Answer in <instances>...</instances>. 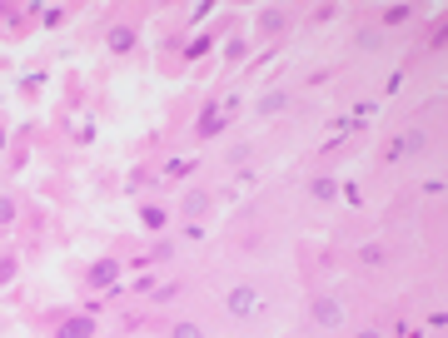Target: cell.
I'll return each mask as SVG.
<instances>
[{
    "label": "cell",
    "instance_id": "cell-16",
    "mask_svg": "<svg viewBox=\"0 0 448 338\" xmlns=\"http://www.w3.org/2000/svg\"><path fill=\"white\" fill-rule=\"evenodd\" d=\"M15 224V199H0V229Z\"/></svg>",
    "mask_w": 448,
    "mask_h": 338
},
{
    "label": "cell",
    "instance_id": "cell-5",
    "mask_svg": "<svg viewBox=\"0 0 448 338\" xmlns=\"http://www.w3.org/2000/svg\"><path fill=\"white\" fill-rule=\"evenodd\" d=\"M95 289H110L115 279H120V259H100V264H90V273H85Z\"/></svg>",
    "mask_w": 448,
    "mask_h": 338
},
{
    "label": "cell",
    "instance_id": "cell-8",
    "mask_svg": "<svg viewBox=\"0 0 448 338\" xmlns=\"http://www.w3.org/2000/svg\"><path fill=\"white\" fill-rule=\"evenodd\" d=\"M284 104H289V95H284V90H264V95H259V104H254V110H259V115H279Z\"/></svg>",
    "mask_w": 448,
    "mask_h": 338
},
{
    "label": "cell",
    "instance_id": "cell-4",
    "mask_svg": "<svg viewBox=\"0 0 448 338\" xmlns=\"http://www.w3.org/2000/svg\"><path fill=\"white\" fill-rule=\"evenodd\" d=\"M423 144H429V135L423 130H409V135H398L394 144H389V159H409V155H418Z\"/></svg>",
    "mask_w": 448,
    "mask_h": 338
},
{
    "label": "cell",
    "instance_id": "cell-9",
    "mask_svg": "<svg viewBox=\"0 0 448 338\" xmlns=\"http://www.w3.org/2000/svg\"><path fill=\"white\" fill-rule=\"evenodd\" d=\"M359 264H369V269L389 264V244H364V249H359Z\"/></svg>",
    "mask_w": 448,
    "mask_h": 338
},
{
    "label": "cell",
    "instance_id": "cell-6",
    "mask_svg": "<svg viewBox=\"0 0 448 338\" xmlns=\"http://www.w3.org/2000/svg\"><path fill=\"white\" fill-rule=\"evenodd\" d=\"M164 224H169V209L164 204H145L140 209V229H145V234H160Z\"/></svg>",
    "mask_w": 448,
    "mask_h": 338
},
{
    "label": "cell",
    "instance_id": "cell-18",
    "mask_svg": "<svg viewBox=\"0 0 448 338\" xmlns=\"http://www.w3.org/2000/svg\"><path fill=\"white\" fill-rule=\"evenodd\" d=\"M359 338H378V333H359Z\"/></svg>",
    "mask_w": 448,
    "mask_h": 338
},
{
    "label": "cell",
    "instance_id": "cell-11",
    "mask_svg": "<svg viewBox=\"0 0 448 338\" xmlns=\"http://www.w3.org/2000/svg\"><path fill=\"white\" fill-rule=\"evenodd\" d=\"M130 45H135V25H115L110 30V50L120 55V50H130Z\"/></svg>",
    "mask_w": 448,
    "mask_h": 338
},
{
    "label": "cell",
    "instance_id": "cell-10",
    "mask_svg": "<svg viewBox=\"0 0 448 338\" xmlns=\"http://www.w3.org/2000/svg\"><path fill=\"white\" fill-rule=\"evenodd\" d=\"M169 259H175V244H169V239H160V244L149 249L145 259H135V264H169Z\"/></svg>",
    "mask_w": 448,
    "mask_h": 338
},
{
    "label": "cell",
    "instance_id": "cell-12",
    "mask_svg": "<svg viewBox=\"0 0 448 338\" xmlns=\"http://www.w3.org/2000/svg\"><path fill=\"white\" fill-rule=\"evenodd\" d=\"M259 30H264V35L284 30V10H264V15H259Z\"/></svg>",
    "mask_w": 448,
    "mask_h": 338
},
{
    "label": "cell",
    "instance_id": "cell-7",
    "mask_svg": "<svg viewBox=\"0 0 448 338\" xmlns=\"http://www.w3.org/2000/svg\"><path fill=\"white\" fill-rule=\"evenodd\" d=\"M55 338H95V319H65L55 328Z\"/></svg>",
    "mask_w": 448,
    "mask_h": 338
},
{
    "label": "cell",
    "instance_id": "cell-13",
    "mask_svg": "<svg viewBox=\"0 0 448 338\" xmlns=\"http://www.w3.org/2000/svg\"><path fill=\"white\" fill-rule=\"evenodd\" d=\"M409 15H414V5H389V10H383V25H403Z\"/></svg>",
    "mask_w": 448,
    "mask_h": 338
},
{
    "label": "cell",
    "instance_id": "cell-17",
    "mask_svg": "<svg viewBox=\"0 0 448 338\" xmlns=\"http://www.w3.org/2000/svg\"><path fill=\"white\" fill-rule=\"evenodd\" d=\"M15 279V259H0V284H10Z\"/></svg>",
    "mask_w": 448,
    "mask_h": 338
},
{
    "label": "cell",
    "instance_id": "cell-1",
    "mask_svg": "<svg viewBox=\"0 0 448 338\" xmlns=\"http://www.w3.org/2000/svg\"><path fill=\"white\" fill-rule=\"evenodd\" d=\"M224 308H229V319H239V324L259 319V313H264V293H259V284H234V289L224 293Z\"/></svg>",
    "mask_w": 448,
    "mask_h": 338
},
{
    "label": "cell",
    "instance_id": "cell-2",
    "mask_svg": "<svg viewBox=\"0 0 448 338\" xmlns=\"http://www.w3.org/2000/svg\"><path fill=\"white\" fill-rule=\"evenodd\" d=\"M309 319L319 328H344V304H339L334 293H319V299L309 304Z\"/></svg>",
    "mask_w": 448,
    "mask_h": 338
},
{
    "label": "cell",
    "instance_id": "cell-3",
    "mask_svg": "<svg viewBox=\"0 0 448 338\" xmlns=\"http://www.w3.org/2000/svg\"><path fill=\"white\" fill-rule=\"evenodd\" d=\"M209 214V189H189V194L180 199V219H189V224H200Z\"/></svg>",
    "mask_w": 448,
    "mask_h": 338
},
{
    "label": "cell",
    "instance_id": "cell-15",
    "mask_svg": "<svg viewBox=\"0 0 448 338\" xmlns=\"http://www.w3.org/2000/svg\"><path fill=\"white\" fill-rule=\"evenodd\" d=\"M309 194H314V199H334V179H314Z\"/></svg>",
    "mask_w": 448,
    "mask_h": 338
},
{
    "label": "cell",
    "instance_id": "cell-14",
    "mask_svg": "<svg viewBox=\"0 0 448 338\" xmlns=\"http://www.w3.org/2000/svg\"><path fill=\"white\" fill-rule=\"evenodd\" d=\"M169 338H209L200 324H175V328H169Z\"/></svg>",
    "mask_w": 448,
    "mask_h": 338
}]
</instances>
